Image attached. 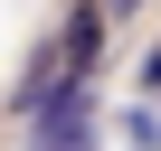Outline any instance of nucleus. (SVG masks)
<instances>
[{
    "label": "nucleus",
    "mask_w": 161,
    "mask_h": 151,
    "mask_svg": "<svg viewBox=\"0 0 161 151\" xmlns=\"http://www.w3.org/2000/svg\"><path fill=\"white\" fill-rule=\"evenodd\" d=\"M38 151H95V104H86V85H57V95L38 104Z\"/></svg>",
    "instance_id": "1"
},
{
    "label": "nucleus",
    "mask_w": 161,
    "mask_h": 151,
    "mask_svg": "<svg viewBox=\"0 0 161 151\" xmlns=\"http://www.w3.org/2000/svg\"><path fill=\"white\" fill-rule=\"evenodd\" d=\"M57 57H66V76H76V85L95 76V57H104V0H76V10H66V29H57Z\"/></svg>",
    "instance_id": "2"
},
{
    "label": "nucleus",
    "mask_w": 161,
    "mask_h": 151,
    "mask_svg": "<svg viewBox=\"0 0 161 151\" xmlns=\"http://www.w3.org/2000/svg\"><path fill=\"white\" fill-rule=\"evenodd\" d=\"M123 132H133V151H161V113H152V104H133V123H123Z\"/></svg>",
    "instance_id": "3"
},
{
    "label": "nucleus",
    "mask_w": 161,
    "mask_h": 151,
    "mask_svg": "<svg viewBox=\"0 0 161 151\" xmlns=\"http://www.w3.org/2000/svg\"><path fill=\"white\" fill-rule=\"evenodd\" d=\"M142 95H161V47H152V57H142Z\"/></svg>",
    "instance_id": "4"
},
{
    "label": "nucleus",
    "mask_w": 161,
    "mask_h": 151,
    "mask_svg": "<svg viewBox=\"0 0 161 151\" xmlns=\"http://www.w3.org/2000/svg\"><path fill=\"white\" fill-rule=\"evenodd\" d=\"M104 10H142V0H104Z\"/></svg>",
    "instance_id": "5"
}]
</instances>
